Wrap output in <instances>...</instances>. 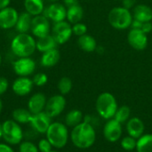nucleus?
<instances>
[{
  "label": "nucleus",
  "mask_w": 152,
  "mask_h": 152,
  "mask_svg": "<svg viewBox=\"0 0 152 152\" xmlns=\"http://www.w3.org/2000/svg\"><path fill=\"white\" fill-rule=\"evenodd\" d=\"M69 138L76 148L87 150L95 143L96 131L93 126L82 122L72 128L69 134Z\"/></svg>",
  "instance_id": "f257e3e1"
},
{
  "label": "nucleus",
  "mask_w": 152,
  "mask_h": 152,
  "mask_svg": "<svg viewBox=\"0 0 152 152\" xmlns=\"http://www.w3.org/2000/svg\"><path fill=\"white\" fill-rule=\"evenodd\" d=\"M10 48L18 58L30 57L37 50V40L28 33H18L12 38Z\"/></svg>",
  "instance_id": "f03ea898"
},
{
  "label": "nucleus",
  "mask_w": 152,
  "mask_h": 152,
  "mask_svg": "<svg viewBox=\"0 0 152 152\" xmlns=\"http://www.w3.org/2000/svg\"><path fill=\"white\" fill-rule=\"evenodd\" d=\"M118 108L116 97L108 92L102 93L96 99L95 109L98 116L105 120L114 118L116 111Z\"/></svg>",
  "instance_id": "7ed1b4c3"
},
{
  "label": "nucleus",
  "mask_w": 152,
  "mask_h": 152,
  "mask_svg": "<svg viewBox=\"0 0 152 152\" xmlns=\"http://www.w3.org/2000/svg\"><path fill=\"white\" fill-rule=\"evenodd\" d=\"M46 139L55 149L64 148L69 139L68 126L61 122H52L45 133Z\"/></svg>",
  "instance_id": "20e7f679"
},
{
  "label": "nucleus",
  "mask_w": 152,
  "mask_h": 152,
  "mask_svg": "<svg viewBox=\"0 0 152 152\" xmlns=\"http://www.w3.org/2000/svg\"><path fill=\"white\" fill-rule=\"evenodd\" d=\"M133 14L130 10L119 6L111 9L108 15V20L111 27L116 29L122 30L131 27L133 22Z\"/></svg>",
  "instance_id": "39448f33"
},
{
  "label": "nucleus",
  "mask_w": 152,
  "mask_h": 152,
  "mask_svg": "<svg viewBox=\"0 0 152 152\" xmlns=\"http://www.w3.org/2000/svg\"><path fill=\"white\" fill-rule=\"evenodd\" d=\"M2 138L9 145H18L23 140L22 128L13 119L5 120L2 124Z\"/></svg>",
  "instance_id": "423d86ee"
},
{
  "label": "nucleus",
  "mask_w": 152,
  "mask_h": 152,
  "mask_svg": "<svg viewBox=\"0 0 152 152\" xmlns=\"http://www.w3.org/2000/svg\"><path fill=\"white\" fill-rule=\"evenodd\" d=\"M72 34V26L66 20L56 22L52 28V36L58 45L66 44L70 39Z\"/></svg>",
  "instance_id": "0eeeda50"
},
{
  "label": "nucleus",
  "mask_w": 152,
  "mask_h": 152,
  "mask_svg": "<svg viewBox=\"0 0 152 152\" xmlns=\"http://www.w3.org/2000/svg\"><path fill=\"white\" fill-rule=\"evenodd\" d=\"M102 133L107 142L111 143L117 142L122 138L123 126L114 118L109 119L103 126Z\"/></svg>",
  "instance_id": "6e6552de"
},
{
  "label": "nucleus",
  "mask_w": 152,
  "mask_h": 152,
  "mask_svg": "<svg viewBox=\"0 0 152 152\" xmlns=\"http://www.w3.org/2000/svg\"><path fill=\"white\" fill-rule=\"evenodd\" d=\"M66 107V99L62 94H55L50 97L45 104V111L52 118L60 116Z\"/></svg>",
  "instance_id": "1a4fd4ad"
},
{
  "label": "nucleus",
  "mask_w": 152,
  "mask_h": 152,
  "mask_svg": "<svg viewBox=\"0 0 152 152\" xmlns=\"http://www.w3.org/2000/svg\"><path fill=\"white\" fill-rule=\"evenodd\" d=\"M12 69L18 77H28L36 69V62L30 57H20L12 62Z\"/></svg>",
  "instance_id": "9d476101"
},
{
  "label": "nucleus",
  "mask_w": 152,
  "mask_h": 152,
  "mask_svg": "<svg viewBox=\"0 0 152 152\" xmlns=\"http://www.w3.org/2000/svg\"><path fill=\"white\" fill-rule=\"evenodd\" d=\"M42 14L45 15L49 20L56 23L65 20L67 17V8L64 4L55 2L52 3L47 7H45Z\"/></svg>",
  "instance_id": "9b49d317"
},
{
  "label": "nucleus",
  "mask_w": 152,
  "mask_h": 152,
  "mask_svg": "<svg viewBox=\"0 0 152 152\" xmlns=\"http://www.w3.org/2000/svg\"><path fill=\"white\" fill-rule=\"evenodd\" d=\"M31 33L37 38L42 37L50 34L51 31V25L49 20L43 14L34 16L32 19L31 24Z\"/></svg>",
  "instance_id": "f8f14e48"
},
{
  "label": "nucleus",
  "mask_w": 152,
  "mask_h": 152,
  "mask_svg": "<svg viewBox=\"0 0 152 152\" xmlns=\"http://www.w3.org/2000/svg\"><path fill=\"white\" fill-rule=\"evenodd\" d=\"M18 11L11 6L0 10V28L10 29L15 27L19 18Z\"/></svg>",
  "instance_id": "ddd939ff"
},
{
  "label": "nucleus",
  "mask_w": 152,
  "mask_h": 152,
  "mask_svg": "<svg viewBox=\"0 0 152 152\" xmlns=\"http://www.w3.org/2000/svg\"><path fill=\"white\" fill-rule=\"evenodd\" d=\"M127 42L131 47L137 51L144 50L148 45L147 34L135 28H131L127 35Z\"/></svg>",
  "instance_id": "4468645a"
},
{
  "label": "nucleus",
  "mask_w": 152,
  "mask_h": 152,
  "mask_svg": "<svg viewBox=\"0 0 152 152\" xmlns=\"http://www.w3.org/2000/svg\"><path fill=\"white\" fill-rule=\"evenodd\" d=\"M29 124L35 132L38 134H45L52 124V118L49 117L44 110L37 114H33Z\"/></svg>",
  "instance_id": "2eb2a0df"
},
{
  "label": "nucleus",
  "mask_w": 152,
  "mask_h": 152,
  "mask_svg": "<svg viewBox=\"0 0 152 152\" xmlns=\"http://www.w3.org/2000/svg\"><path fill=\"white\" fill-rule=\"evenodd\" d=\"M34 83L28 77H18L12 85V92L18 96H26L33 89Z\"/></svg>",
  "instance_id": "dca6fc26"
},
{
  "label": "nucleus",
  "mask_w": 152,
  "mask_h": 152,
  "mask_svg": "<svg viewBox=\"0 0 152 152\" xmlns=\"http://www.w3.org/2000/svg\"><path fill=\"white\" fill-rule=\"evenodd\" d=\"M126 130L129 136L138 140L144 134L145 125L140 118L134 117L126 123Z\"/></svg>",
  "instance_id": "f3484780"
},
{
  "label": "nucleus",
  "mask_w": 152,
  "mask_h": 152,
  "mask_svg": "<svg viewBox=\"0 0 152 152\" xmlns=\"http://www.w3.org/2000/svg\"><path fill=\"white\" fill-rule=\"evenodd\" d=\"M47 99L42 93H36L28 101V110L32 114H37L45 110Z\"/></svg>",
  "instance_id": "a211bd4d"
},
{
  "label": "nucleus",
  "mask_w": 152,
  "mask_h": 152,
  "mask_svg": "<svg viewBox=\"0 0 152 152\" xmlns=\"http://www.w3.org/2000/svg\"><path fill=\"white\" fill-rule=\"evenodd\" d=\"M133 18L141 22H149L152 20V9L146 4H137L134 8Z\"/></svg>",
  "instance_id": "6ab92c4d"
},
{
  "label": "nucleus",
  "mask_w": 152,
  "mask_h": 152,
  "mask_svg": "<svg viewBox=\"0 0 152 152\" xmlns=\"http://www.w3.org/2000/svg\"><path fill=\"white\" fill-rule=\"evenodd\" d=\"M32 19L33 16L26 11L20 13L18 20L14 27L16 28V31L18 33H28V31H30L31 29Z\"/></svg>",
  "instance_id": "aec40b11"
},
{
  "label": "nucleus",
  "mask_w": 152,
  "mask_h": 152,
  "mask_svg": "<svg viewBox=\"0 0 152 152\" xmlns=\"http://www.w3.org/2000/svg\"><path fill=\"white\" fill-rule=\"evenodd\" d=\"M61 59V53L59 50L53 49L51 51L43 53L40 60V63L45 68H52L55 66Z\"/></svg>",
  "instance_id": "412c9836"
},
{
  "label": "nucleus",
  "mask_w": 152,
  "mask_h": 152,
  "mask_svg": "<svg viewBox=\"0 0 152 152\" xmlns=\"http://www.w3.org/2000/svg\"><path fill=\"white\" fill-rule=\"evenodd\" d=\"M58 44L56 43L53 37L50 34L37 38V50L40 53H45L53 49H56Z\"/></svg>",
  "instance_id": "4be33fe9"
},
{
  "label": "nucleus",
  "mask_w": 152,
  "mask_h": 152,
  "mask_svg": "<svg viewBox=\"0 0 152 152\" xmlns=\"http://www.w3.org/2000/svg\"><path fill=\"white\" fill-rule=\"evenodd\" d=\"M78 47L86 53H93L97 49V43L94 37L88 35L87 33L78 37L77 39Z\"/></svg>",
  "instance_id": "5701e85b"
},
{
  "label": "nucleus",
  "mask_w": 152,
  "mask_h": 152,
  "mask_svg": "<svg viewBox=\"0 0 152 152\" xmlns=\"http://www.w3.org/2000/svg\"><path fill=\"white\" fill-rule=\"evenodd\" d=\"M23 5L25 11L33 17L42 14L45 10L44 0H24Z\"/></svg>",
  "instance_id": "b1692460"
},
{
  "label": "nucleus",
  "mask_w": 152,
  "mask_h": 152,
  "mask_svg": "<svg viewBox=\"0 0 152 152\" xmlns=\"http://www.w3.org/2000/svg\"><path fill=\"white\" fill-rule=\"evenodd\" d=\"M84 16V10L82 6L77 4L75 5H72L70 7L67 8V20L70 24H75L77 22H80Z\"/></svg>",
  "instance_id": "393cba45"
},
{
  "label": "nucleus",
  "mask_w": 152,
  "mask_h": 152,
  "mask_svg": "<svg viewBox=\"0 0 152 152\" xmlns=\"http://www.w3.org/2000/svg\"><path fill=\"white\" fill-rule=\"evenodd\" d=\"M32 116L33 114L28 109L24 108H17L12 113V119L20 125L30 123Z\"/></svg>",
  "instance_id": "a878e982"
},
{
  "label": "nucleus",
  "mask_w": 152,
  "mask_h": 152,
  "mask_svg": "<svg viewBox=\"0 0 152 152\" xmlns=\"http://www.w3.org/2000/svg\"><path fill=\"white\" fill-rule=\"evenodd\" d=\"M83 119H84V115L81 112V110L77 109L71 110L65 116V125L68 127L73 128L77 125H79L80 123H82Z\"/></svg>",
  "instance_id": "bb28decb"
},
{
  "label": "nucleus",
  "mask_w": 152,
  "mask_h": 152,
  "mask_svg": "<svg viewBox=\"0 0 152 152\" xmlns=\"http://www.w3.org/2000/svg\"><path fill=\"white\" fill-rule=\"evenodd\" d=\"M136 152H152V134H144L137 140Z\"/></svg>",
  "instance_id": "cd10ccee"
},
{
  "label": "nucleus",
  "mask_w": 152,
  "mask_h": 152,
  "mask_svg": "<svg viewBox=\"0 0 152 152\" xmlns=\"http://www.w3.org/2000/svg\"><path fill=\"white\" fill-rule=\"evenodd\" d=\"M120 124H126L131 118V109L127 105H123L118 108L116 114L113 118Z\"/></svg>",
  "instance_id": "c85d7f7f"
},
{
  "label": "nucleus",
  "mask_w": 152,
  "mask_h": 152,
  "mask_svg": "<svg viewBox=\"0 0 152 152\" xmlns=\"http://www.w3.org/2000/svg\"><path fill=\"white\" fill-rule=\"evenodd\" d=\"M72 86H73L72 80L68 77H62L59 80L58 85H57L60 94H62V95H66L69 94L70 91L72 90Z\"/></svg>",
  "instance_id": "c756f323"
},
{
  "label": "nucleus",
  "mask_w": 152,
  "mask_h": 152,
  "mask_svg": "<svg viewBox=\"0 0 152 152\" xmlns=\"http://www.w3.org/2000/svg\"><path fill=\"white\" fill-rule=\"evenodd\" d=\"M137 144V139L132 137V136H125L122 137L120 140V146L123 150L126 151H132L136 149Z\"/></svg>",
  "instance_id": "7c9ffc66"
},
{
  "label": "nucleus",
  "mask_w": 152,
  "mask_h": 152,
  "mask_svg": "<svg viewBox=\"0 0 152 152\" xmlns=\"http://www.w3.org/2000/svg\"><path fill=\"white\" fill-rule=\"evenodd\" d=\"M19 151L20 152H39L37 145H36L34 142L29 141L21 142L19 144Z\"/></svg>",
  "instance_id": "2f4dec72"
},
{
  "label": "nucleus",
  "mask_w": 152,
  "mask_h": 152,
  "mask_svg": "<svg viewBox=\"0 0 152 152\" xmlns=\"http://www.w3.org/2000/svg\"><path fill=\"white\" fill-rule=\"evenodd\" d=\"M32 81L34 83V86H44L48 81V77H47V75L45 73L39 72V73L35 74V76L32 78Z\"/></svg>",
  "instance_id": "473e14b6"
},
{
  "label": "nucleus",
  "mask_w": 152,
  "mask_h": 152,
  "mask_svg": "<svg viewBox=\"0 0 152 152\" xmlns=\"http://www.w3.org/2000/svg\"><path fill=\"white\" fill-rule=\"evenodd\" d=\"M72 32L74 35L77 36V37H81L85 34H86L87 32V27L86 24L82 23V22H77L72 25Z\"/></svg>",
  "instance_id": "72a5a7b5"
},
{
  "label": "nucleus",
  "mask_w": 152,
  "mask_h": 152,
  "mask_svg": "<svg viewBox=\"0 0 152 152\" xmlns=\"http://www.w3.org/2000/svg\"><path fill=\"white\" fill-rule=\"evenodd\" d=\"M100 117L99 116H95V115H93V114H88V115H86L84 116V119H83V122H86L91 126H93L94 128L98 127L101 124V120H100Z\"/></svg>",
  "instance_id": "f704fd0d"
},
{
  "label": "nucleus",
  "mask_w": 152,
  "mask_h": 152,
  "mask_svg": "<svg viewBox=\"0 0 152 152\" xmlns=\"http://www.w3.org/2000/svg\"><path fill=\"white\" fill-rule=\"evenodd\" d=\"M37 148H38L39 152H50L51 151H53V146L46 138L41 139L38 142Z\"/></svg>",
  "instance_id": "c9c22d12"
},
{
  "label": "nucleus",
  "mask_w": 152,
  "mask_h": 152,
  "mask_svg": "<svg viewBox=\"0 0 152 152\" xmlns=\"http://www.w3.org/2000/svg\"><path fill=\"white\" fill-rule=\"evenodd\" d=\"M9 87V82L4 77H0V96L6 93Z\"/></svg>",
  "instance_id": "e433bc0d"
},
{
  "label": "nucleus",
  "mask_w": 152,
  "mask_h": 152,
  "mask_svg": "<svg viewBox=\"0 0 152 152\" xmlns=\"http://www.w3.org/2000/svg\"><path fill=\"white\" fill-rule=\"evenodd\" d=\"M141 31H142L143 33L145 34H148L150 32H151L152 30V23L151 21L149 22H142L141 24V27H140V29Z\"/></svg>",
  "instance_id": "4c0bfd02"
},
{
  "label": "nucleus",
  "mask_w": 152,
  "mask_h": 152,
  "mask_svg": "<svg viewBox=\"0 0 152 152\" xmlns=\"http://www.w3.org/2000/svg\"><path fill=\"white\" fill-rule=\"evenodd\" d=\"M121 2H122V6L128 10L134 7L136 4V0H121Z\"/></svg>",
  "instance_id": "58836bf2"
},
{
  "label": "nucleus",
  "mask_w": 152,
  "mask_h": 152,
  "mask_svg": "<svg viewBox=\"0 0 152 152\" xmlns=\"http://www.w3.org/2000/svg\"><path fill=\"white\" fill-rule=\"evenodd\" d=\"M0 152H14L11 145L7 143H0Z\"/></svg>",
  "instance_id": "ea45409f"
},
{
  "label": "nucleus",
  "mask_w": 152,
  "mask_h": 152,
  "mask_svg": "<svg viewBox=\"0 0 152 152\" xmlns=\"http://www.w3.org/2000/svg\"><path fill=\"white\" fill-rule=\"evenodd\" d=\"M64 5L66 7H70L72 5L77 4H78V0H63Z\"/></svg>",
  "instance_id": "a19ab883"
},
{
  "label": "nucleus",
  "mask_w": 152,
  "mask_h": 152,
  "mask_svg": "<svg viewBox=\"0 0 152 152\" xmlns=\"http://www.w3.org/2000/svg\"><path fill=\"white\" fill-rule=\"evenodd\" d=\"M11 0H0V10L9 6Z\"/></svg>",
  "instance_id": "79ce46f5"
},
{
  "label": "nucleus",
  "mask_w": 152,
  "mask_h": 152,
  "mask_svg": "<svg viewBox=\"0 0 152 152\" xmlns=\"http://www.w3.org/2000/svg\"><path fill=\"white\" fill-rule=\"evenodd\" d=\"M2 110H3V102H2V100L0 99V114H1V112H2Z\"/></svg>",
  "instance_id": "37998d69"
},
{
  "label": "nucleus",
  "mask_w": 152,
  "mask_h": 152,
  "mask_svg": "<svg viewBox=\"0 0 152 152\" xmlns=\"http://www.w3.org/2000/svg\"><path fill=\"white\" fill-rule=\"evenodd\" d=\"M2 133H3V131H2V124H0V139L2 138Z\"/></svg>",
  "instance_id": "c03bdc74"
},
{
  "label": "nucleus",
  "mask_w": 152,
  "mask_h": 152,
  "mask_svg": "<svg viewBox=\"0 0 152 152\" xmlns=\"http://www.w3.org/2000/svg\"><path fill=\"white\" fill-rule=\"evenodd\" d=\"M47 1H49L51 3H55V2H58L59 0H47Z\"/></svg>",
  "instance_id": "a18cd8bd"
},
{
  "label": "nucleus",
  "mask_w": 152,
  "mask_h": 152,
  "mask_svg": "<svg viewBox=\"0 0 152 152\" xmlns=\"http://www.w3.org/2000/svg\"><path fill=\"white\" fill-rule=\"evenodd\" d=\"M1 63H2V55L0 53V66H1Z\"/></svg>",
  "instance_id": "49530a36"
},
{
  "label": "nucleus",
  "mask_w": 152,
  "mask_h": 152,
  "mask_svg": "<svg viewBox=\"0 0 152 152\" xmlns=\"http://www.w3.org/2000/svg\"><path fill=\"white\" fill-rule=\"evenodd\" d=\"M50 152H59V151H51Z\"/></svg>",
  "instance_id": "de8ad7c7"
},
{
  "label": "nucleus",
  "mask_w": 152,
  "mask_h": 152,
  "mask_svg": "<svg viewBox=\"0 0 152 152\" xmlns=\"http://www.w3.org/2000/svg\"><path fill=\"white\" fill-rule=\"evenodd\" d=\"M114 1H120V0H114Z\"/></svg>",
  "instance_id": "09e8293b"
}]
</instances>
